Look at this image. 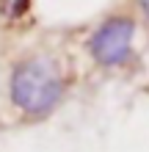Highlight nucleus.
I'll return each mask as SVG.
<instances>
[{"label": "nucleus", "mask_w": 149, "mask_h": 152, "mask_svg": "<svg viewBox=\"0 0 149 152\" xmlns=\"http://www.w3.org/2000/svg\"><path fill=\"white\" fill-rule=\"evenodd\" d=\"M64 77L47 58H25L11 72V100L20 111L44 116L61 102Z\"/></svg>", "instance_id": "f257e3e1"}, {"label": "nucleus", "mask_w": 149, "mask_h": 152, "mask_svg": "<svg viewBox=\"0 0 149 152\" xmlns=\"http://www.w3.org/2000/svg\"><path fill=\"white\" fill-rule=\"evenodd\" d=\"M138 3H141V11L149 17V0H138Z\"/></svg>", "instance_id": "20e7f679"}, {"label": "nucleus", "mask_w": 149, "mask_h": 152, "mask_svg": "<svg viewBox=\"0 0 149 152\" xmlns=\"http://www.w3.org/2000/svg\"><path fill=\"white\" fill-rule=\"evenodd\" d=\"M133 31L135 22L130 17H108L91 36V56L102 66H119L124 64L133 50Z\"/></svg>", "instance_id": "f03ea898"}, {"label": "nucleus", "mask_w": 149, "mask_h": 152, "mask_svg": "<svg viewBox=\"0 0 149 152\" xmlns=\"http://www.w3.org/2000/svg\"><path fill=\"white\" fill-rule=\"evenodd\" d=\"M6 17H22L28 11V0H3Z\"/></svg>", "instance_id": "7ed1b4c3"}]
</instances>
